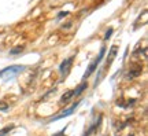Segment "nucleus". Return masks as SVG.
Segmentation results:
<instances>
[{
    "label": "nucleus",
    "instance_id": "f257e3e1",
    "mask_svg": "<svg viewBox=\"0 0 148 136\" xmlns=\"http://www.w3.org/2000/svg\"><path fill=\"white\" fill-rule=\"evenodd\" d=\"M25 69H26V66H23V65H12V66H8V68L0 70V79L11 80V79H14V77H16L19 73H22Z\"/></svg>",
    "mask_w": 148,
    "mask_h": 136
},
{
    "label": "nucleus",
    "instance_id": "f03ea898",
    "mask_svg": "<svg viewBox=\"0 0 148 136\" xmlns=\"http://www.w3.org/2000/svg\"><path fill=\"white\" fill-rule=\"evenodd\" d=\"M104 54H106V47H101V48H100V52H99V55H97V58H96L95 61H93V62H92L89 66H88V70H86V72H85V74L82 76V80H84V81L96 70L97 65H99V63L103 61V58H104Z\"/></svg>",
    "mask_w": 148,
    "mask_h": 136
},
{
    "label": "nucleus",
    "instance_id": "7ed1b4c3",
    "mask_svg": "<svg viewBox=\"0 0 148 136\" xmlns=\"http://www.w3.org/2000/svg\"><path fill=\"white\" fill-rule=\"evenodd\" d=\"M73 61H74L73 57H70V58H67V59H64L63 62L60 63V66H59V73L62 74V76L67 74V72H69V69H70V66H71Z\"/></svg>",
    "mask_w": 148,
    "mask_h": 136
},
{
    "label": "nucleus",
    "instance_id": "20e7f679",
    "mask_svg": "<svg viewBox=\"0 0 148 136\" xmlns=\"http://www.w3.org/2000/svg\"><path fill=\"white\" fill-rule=\"evenodd\" d=\"M79 105V102H75V103H74L73 106H71V107H69V109L67 110H64L63 113H62V114H59V115H56V117H55V118H53L52 121H56V120H60V118H64V117H69L70 114H71V113H73L74 110L77 109V106Z\"/></svg>",
    "mask_w": 148,
    "mask_h": 136
},
{
    "label": "nucleus",
    "instance_id": "39448f33",
    "mask_svg": "<svg viewBox=\"0 0 148 136\" xmlns=\"http://www.w3.org/2000/svg\"><path fill=\"white\" fill-rule=\"evenodd\" d=\"M116 55V46H112L110 50V52H108V57H107V62H106V68H108L112 61H114V57Z\"/></svg>",
    "mask_w": 148,
    "mask_h": 136
},
{
    "label": "nucleus",
    "instance_id": "423d86ee",
    "mask_svg": "<svg viewBox=\"0 0 148 136\" xmlns=\"http://www.w3.org/2000/svg\"><path fill=\"white\" fill-rule=\"evenodd\" d=\"M86 88H88V84L85 83V81H82V83L79 84L78 87H77V88H75V89L73 91L74 96H78V95H81V94H82V92H84V91H85Z\"/></svg>",
    "mask_w": 148,
    "mask_h": 136
},
{
    "label": "nucleus",
    "instance_id": "0eeeda50",
    "mask_svg": "<svg viewBox=\"0 0 148 136\" xmlns=\"http://www.w3.org/2000/svg\"><path fill=\"white\" fill-rule=\"evenodd\" d=\"M73 96H74L73 91H69V92H66V94H64L63 96L60 98V103H66V102H67V100H69V99H71Z\"/></svg>",
    "mask_w": 148,
    "mask_h": 136
},
{
    "label": "nucleus",
    "instance_id": "6e6552de",
    "mask_svg": "<svg viewBox=\"0 0 148 136\" xmlns=\"http://www.w3.org/2000/svg\"><path fill=\"white\" fill-rule=\"evenodd\" d=\"M23 50H25V48L22 47V46H18V47H15V48H12V50H10V55H18V54H21Z\"/></svg>",
    "mask_w": 148,
    "mask_h": 136
},
{
    "label": "nucleus",
    "instance_id": "1a4fd4ad",
    "mask_svg": "<svg viewBox=\"0 0 148 136\" xmlns=\"http://www.w3.org/2000/svg\"><path fill=\"white\" fill-rule=\"evenodd\" d=\"M12 128H14V125L5 126L4 129H1V131H0V136H5V133H8V132H10L11 129H12Z\"/></svg>",
    "mask_w": 148,
    "mask_h": 136
},
{
    "label": "nucleus",
    "instance_id": "9d476101",
    "mask_svg": "<svg viewBox=\"0 0 148 136\" xmlns=\"http://www.w3.org/2000/svg\"><path fill=\"white\" fill-rule=\"evenodd\" d=\"M112 32H114L112 29H108V30L106 32V36H104V40H108V39H110L111 35H112Z\"/></svg>",
    "mask_w": 148,
    "mask_h": 136
},
{
    "label": "nucleus",
    "instance_id": "9b49d317",
    "mask_svg": "<svg viewBox=\"0 0 148 136\" xmlns=\"http://www.w3.org/2000/svg\"><path fill=\"white\" fill-rule=\"evenodd\" d=\"M8 110V105L7 103H0V111H5Z\"/></svg>",
    "mask_w": 148,
    "mask_h": 136
},
{
    "label": "nucleus",
    "instance_id": "f8f14e48",
    "mask_svg": "<svg viewBox=\"0 0 148 136\" xmlns=\"http://www.w3.org/2000/svg\"><path fill=\"white\" fill-rule=\"evenodd\" d=\"M67 15H69V11H62V12H59L58 19H60V18H63V17H67Z\"/></svg>",
    "mask_w": 148,
    "mask_h": 136
},
{
    "label": "nucleus",
    "instance_id": "ddd939ff",
    "mask_svg": "<svg viewBox=\"0 0 148 136\" xmlns=\"http://www.w3.org/2000/svg\"><path fill=\"white\" fill-rule=\"evenodd\" d=\"M53 136H64V129H62V131L58 132V133H55Z\"/></svg>",
    "mask_w": 148,
    "mask_h": 136
}]
</instances>
